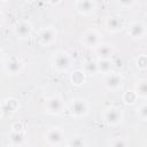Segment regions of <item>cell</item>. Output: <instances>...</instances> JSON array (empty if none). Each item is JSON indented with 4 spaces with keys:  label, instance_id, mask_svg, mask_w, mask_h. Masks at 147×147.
I'll return each mask as SVG.
<instances>
[{
    "label": "cell",
    "instance_id": "obj_1",
    "mask_svg": "<svg viewBox=\"0 0 147 147\" xmlns=\"http://www.w3.org/2000/svg\"><path fill=\"white\" fill-rule=\"evenodd\" d=\"M51 63H52V68L54 71L60 72V74L67 72L72 65V57L68 52L59 49V51L53 52L52 57H51Z\"/></svg>",
    "mask_w": 147,
    "mask_h": 147
},
{
    "label": "cell",
    "instance_id": "obj_2",
    "mask_svg": "<svg viewBox=\"0 0 147 147\" xmlns=\"http://www.w3.org/2000/svg\"><path fill=\"white\" fill-rule=\"evenodd\" d=\"M101 121L108 126H118L124 119V113L122 108L116 106H109L101 110Z\"/></svg>",
    "mask_w": 147,
    "mask_h": 147
},
{
    "label": "cell",
    "instance_id": "obj_3",
    "mask_svg": "<svg viewBox=\"0 0 147 147\" xmlns=\"http://www.w3.org/2000/svg\"><path fill=\"white\" fill-rule=\"evenodd\" d=\"M69 111L70 115L75 118L85 117L90 111V103L85 98L75 96L69 102Z\"/></svg>",
    "mask_w": 147,
    "mask_h": 147
},
{
    "label": "cell",
    "instance_id": "obj_4",
    "mask_svg": "<svg viewBox=\"0 0 147 147\" xmlns=\"http://www.w3.org/2000/svg\"><path fill=\"white\" fill-rule=\"evenodd\" d=\"M44 139L48 146H61V145H64L65 132L62 127L53 126L45 132Z\"/></svg>",
    "mask_w": 147,
    "mask_h": 147
},
{
    "label": "cell",
    "instance_id": "obj_5",
    "mask_svg": "<svg viewBox=\"0 0 147 147\" xmlns=\"http://www.w3.org/2000/svg\"><path fill=\"white\" fill-rule=\"evenodd\" d=\"M57 38V31L53 25H47L41 28L37 33V40L40 46L48 47L52 46Z\"/></svg>",
    "mask_w": 147,
    "mask_h": 147
},
{
    "label": "cell",
    "instance_id": "obj_6",
    "mask_svg": "<svg viewBox=\"0 0 147 147\" xmlns=\"http://www.w3.org/2000/svg\"><path fill=\"white\" fill-rule=\"evenodd\" d=\"M44 109L48 115H59L64 109V101L60 95H51L45 100Z\"/></svg>",
    "mask_w": 147,
    "mask_h": 147
},
{
    "label": "cell",
    "instance_id": "obj_7",
    "mask_svg": "<svg viewBox=\"0 0 147 147\" xmlns=\"http://www.w3.org/2000/svg\"><path fill=\"white\" fill-rule=\"evenodd\" d=\"M123 77L121 74L111 71L107 75H105V79H103V86L106 90L110 91V92H116L118 90L122 88L123 86Z\"/></svg>",
    "mask_w": 147,
    "mask_h": 147
},
{
    "label": "cell",
    "instance_id": "obj_8",
    "mask_svg": "<svg viewBox=\"0 0 147 147\" xmlns=\"http://www.w3.org/2000/svg\"><path fill=\"white\" fill-rule=\"evenodd\" d=\"M33 32V25L28 20H22L15 23L14 25V34L17 39L24 40L31 37Z\"/></svg>",
    "mask_w": 147,
    "mask_h": 147
},
{
    "label": "cell",
    "instance_id": "obj_9",
    "mask_svg": "<svg viewBox=\"0 0 147 147\" xmlns=\"http://www.w3.org/2000/svg\"><path fill=\"white\" fill-rule=\"evenodd\" d=\"M80 42L86 48H94L101 42V34L95 29L90 28L82 34Z\"/></svg>",
    "mask_w": 147,
    "mask_h": 147
},
{
    "label": "cell",
    "instance_id": "obj_10",
    "mask_svg": "<svg viewBox=\"0 0 147 147\" xmlns=\"http://www.w3.org/2000/svg\"><path fill=\"white\" fill-rule=\"evenodd\" d=\"M23 68H24V62L17 56H10L3 63V70L9 76L20 75L23 71Z\"/></svg>",
    "mask_w": 147,
    "mask_h": 147
},
{
    "label": "cell",
    "instance_id": "obj_11",
    "mask_svg": "<svg viewBox=\"0 0 147 147\" xmlns=\"http://www.w3.org/2000/svg\"><path fill=\"white\" fill-rule=\"evenodd\" d=\"M127 34L136 40L142 39L146 36V24L142 21H133L127 26Z\"/></svg>",
    "mask_w": 147,
    "mask_h": 147
},
{
    "label": "cell",
    "instance_id": "obj_12",
    "mask_svg": "<svg viewBox=\"0 0 147 147\" xmlns=\"http://www.w3.org/2000/svg\"><path fill=\"white\" fill-rule=\"evenodd\" d=\"M75 8L78 14L83 16H90L96 9V1L95 0H76Z\"/></svg>",
    "mask_w": 147,
    "mask_h": 147
},
{
    "label": "cell",
    "instance_id": "obj_13",
    "mask_svg": "<svg viewBox=\"0 0 147 147\" xmlns=\"http://www.w3.org/2000/svg\"><path fill=\"white\" fill-rule=\"evenodd\" d=\"M94 53L98 60H108L114 55V46L110 42H100L96 47H94Z\"/></svg>",
    "mask_w": 147,
    "mask_h": 147
},
{
    "label": "cell",
    "instance_id": "obj_14",
    "mask_svg": "<svg viewBox=\"0 0 147 147\" xmlns=\"http://www.w3.org/2000/svg\"><path fill=\"white\" fill-rule=\"evenodd\" d=\"M106 29L111 33H117L124 29V22L118 16H109L105 21Z\"/></svg>",
    "mask_w": 147,
    "mask_h": 147
},
{
    "label": "cell",
    "instance_id": "obj_15",
    "mask_svg": "<svg viewBox=\"0 0 147 147\" xmlns=\"http://www.w3.org/2000/svg\"><path fill=\"white\" fill-rule=\"evenodd\" d=\"M8 140L11 146H24L28 144L25 131H11Z\"/></svg>",
    "mask_w": 147,
    "mask_h": 147
},
{
    "label": "cell",
    "instance_id": "obj_16",
    "mask_svg": "<svg viewBox=\"0 0 147 147\" xmlns=\"http://www.w3.org/2000/svg\"><path fill=\"white\" fill-rule=\"evenodd\" d=\"M1 109H2V114L6 113V114H11V113H15L20 109V101L15 98H8L6 100H3L1 103Z\"/></svg>",
    "mask_w": 147,
    "mask_h": 147
},
{
    "label": "cell",
    "instance_id": "obj_17",
    "mask_svg": "<svg viewBox=\"0 0 147 147\" xmlns=\"http://www.w3.org/2000/svg\"><path fill=\"white\" fill-rule=\"evenodd\" d=\"M69 80L75 86H82L86 82V72L83 69H76L69 75Z\"/></svg>",
    "mask_w": 147,
    "mask_h": 147
},
{
    "label": "cell",
    "instance_id": "obj_18",
    "mask_svg": "<svg viewBox=\"0 0 147 147\" xmlns=\"http://www.w3.org/2000/svg\"><path fill=\"white\" fill-rule=\"evenodd\" d=\"M133 91L136 92V94L138 95L139 99L145 100L147 98V82H146V79H144V78L138 79L133 86Z\"/></svg>",
    "mask_w": 147,
    "mask_h": 147
},
{
    "label": "cell",
    "instance_id": "obj_19",
    "mask_svg": "<svg viewBox=\"0 0 147 147\" xmlns=\"http://www.w3.org/2000/svg\"><path fill=\"white\" fill-rule=\"evenodd\" d=\"M96 63V70L99 74H102V75H107L113 70V61L111 59H108V60H96L95 61Z\"/></svg>",
    "mask_w": 147,
    "mask_h": 147
},
{
    "label": "cell",
    "instance_id": "obj_20",
    "mask_svg": "<svg viewBox=\"0 0 147 147\" xmlns=\"http://www.w3.org/2000/svg\"><path fill=\"white\" fill-rule=\"evenodd\" d=\"M64 145L69 147H84L87 146V141L86 138L84 137H72V138H68V140L64 141Z\"/></svg>",
    "mask_w": 147,
    "mask_h": 147
},
{
    "label": "cell",
    "instance_id": "obj_21",
    "mask_svg": "<svg viewBox=\"0 0 147 147\" xmlns=\"http://www.w3.org/2000/svg\"><path fill=\"white\" fill-rule=\"evenodd\" d=\"M138 99L139 98L133 90H127L126 92L123 93V96H122V100L125 105H133L138 101Z\"/></svg>",
    "mask_w": 147,
    "mask_h": 147
},
{
    "label": "cell",
    "instance_id": "obj_22",
    "mask_svg": "<svg viewBox=\"0 0 147 147\" xmlns=\"http://www.w3.org/2000/svg\"><path fill=\"white\" fill-rule=\"evenodd\" d=\"M136 114L140 121H142V122L147 121V105H146V102H142L137 107Z\"/></svg>",
    "mask_w": 147,
    "mask_h": 147
},
{
    "label": "cell",
    "instance_id": "obj_23",
    "mask_svg": "<svg viewBox=\"0 0 147 147\" xmlns=\"http://www.w3.org/2000/svg\"><path fill=\"white\" fill-rule=\"evenodd\" d=\"M136 67L140 71H145L147 69V57L145 54L138 55V57L136 59Z\"/></svg>",
    "mask_w": 147,
    "mask_h": 147
},
{
    "label": "cell",
    "instance_id": "obj_24",
    "mask_svg": "<svg viewBox=\"0 0 147 147\" xmlns=\"http://www.w3.org/2000/svg\"><path fill=\"white\" fill-rule=\"evenodd\" d=\"M109 145L113 146V147H124V146H127L129 145V141L125 139V138H114L113 140L109 141Z\"/></svg>",
    "mask_w": 147,
    "mask_h": 147
},
{
    "label": "cell",
    "instance_id": "obj_25",
    "mask_svg": "<svg viewBox=\"0 0 147 147\" xmlns=\"http://www.w3.org/2000/svg\"><path fill=\"white\" fill-rule=\"evenodd\" d=\"M84 71L86 72V75H87V74H90V75L98 74V70H96V63H95V61H94V62H87V63L85 64V69H84Z\"/></svg>",
    "mask_w": 147,
    "mask_h": 147
},
{
    "label": "cell",
    "instance_id": "obj_26",
    "mask_svg": "<svg viewBox=\"0 0 147 147\" xmlns=\"http://www.w3.org/2000/svg\"><path fill=\"white\" fill-rule=\"evenodd\" d=\"M118 3L123 7H131L136 3V0H118Z\"/></svg>",
    "mask_w": 147,
    "mask_h": 147
},
{
    "label": "cell",
    "instance_id": "obj_27",
    "mask_svg": "<svg viewBox=\"0 0 147 147\" xmlns=\"http://www.w3.org/2000/svg\"><path fill=\"white\" fill-rule=\"evenodd\" d=\"M11 131H24V126L21 122H15L11 125Z\"/></svg>",
    "mask_w": 147,
    "mask_h": 147
},
{
    "label": "cell",
    "instance_id": "obj_28",
    "mask_svg": "<svg viewBox=\"0 0 147 147\" xmlns=\"http://www.w3.org/2000/svg\"><path fill=\"white\" fill-rule=\"evenodd\" d=\"M47 2L52 6H55V5H59L61 2V0H47Z\"/></svg>",
    "mask_w": 147,
    "mask_h": 147
},
{
    "label": "cell",
    "instance_id": "obj_29",
    "mask_svg": "<svg viewBox=\"0 0 147 147\" xmlns=\"http://www.w3.org/2000/svg\"><path fill=\"white\" fill-rule=\"evenodd\" d=\"M3 21H5V16H3V14L0 11V26L3 24Z\"/></svg>",
    "mask_w": 147,
    "mask_h": 147
},
{
    "label": "cell",
    "instance_id": "obj_30",
    "mask_svg": "<svg viewBox=\"0 0 147 147\" xmlns=\"http://www.w3.org/2000/svg\"><path fill=\"white\" fill-rule=\"evenodd\" d=\"M2 60H3V52H2V49L0 48V63L2 62Z\"/></svg>",
    "mask_w": 147,
    "mask_h": 147
},
{
    "label": "cell",
    "instance_id": "obj_31",
    "mask_svg": "<svg viewBox=\"0 0 147 147\" xmlns=\"http://www.w3.org/2000/svg\"><path fill=\"white\" fill-rule=\"evenodd\" d=\"M2 3H3V1L0 0V11H1V8H2Z\"/></svg>",
    "mask_w": 147,
    "mask_h": 147
},
{
    "label": "cell",
    "instance_id": "obj_32",
    "mask_svg": "<svg viewBox=\"0 0 147 147\" xmlns=\"http://www.w3.org/2000/svg\"><path fill=\"white\" fill-rule=\"evenodd\" d=\"M1 115H2V109H1V106H0V117H1Z\"/></svg>",
    "mask_w": 147,
    "mask_h": 147
},
{
    "label": "cell",
    "instance_id": "obj_33",
    "mask_svg": "<svg viewBox=\"0 0 147 147\" xmlns=\"http://www.w3.org/2000/svg\"><path fill=\"white\" fill-rule=\"evenodd\" d=\"M2 1H3V2H6V1H8V0H2Z\"/></svg>",
    "mask_w": 147,
    "mask_h": 147
}]
</instances>
